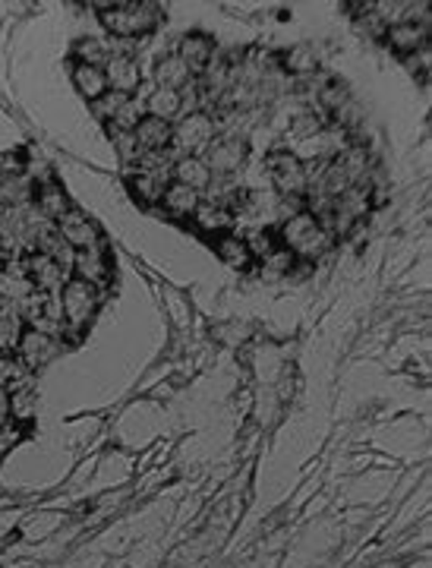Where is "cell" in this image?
I'll return each mask as SVG.
<instances>
[{
  "label": "cell",
  "mask_w": 432,
  "mask_h": 568,
  "mask_svg": "<svg viewBox=\"0 0 432 568\" xmlns=\"http://www.w3.org/2000/svg\"><path fill=\"white\" fill-rule=\"evenodd\" d=\"M243 161H246V142L237 139V136L215 139L209 146V155H205V164L211 168V174H234Z\"/></svg>",
  "instance_id": "cell-12"
},
{
  "label": "cell",
  "mask_w": 432,
  "mask_h": 568,
  "mask_svg": "<svg viewBox=\"0 0 432 568\" xmlns=\"http://www.w3.org/2000/svg\"><path fill=\"white\" fill-rule=\"evenodd\" d=\"M155 79H158V86H161V88H174V92H183V88L193 82V73H190V67L183 64L177 54H168V57L158 60Z\"/></svg>",
  "instance_id": "cell-22"
},
{
  "label": "cell",
  "mask_w": 432,
  "mask_h": 568,
  "mask_svg": "<svg viewBox=\"0 0 432 568\" xmlns=\"http://www.w3.org/2000/svg\"><path fill=\"white\" fill-rule=\"evenodd\" d=\"M73 54H77V64H88V67H105L114 57L111 45L105 38H79Z\"/></svg>",
  "instance_id": "cell-26"
},
{
  "label": "cell",
  "mask_w": 432,
  "mask_h": 568,
  "mask_svg": "<svg viewBox=\"0 0 432 568\" xmlns=\"http://www.w3.org/2000/svg\"><path fill=\"white\" fill-rule=\"evenodd\" d=\"M105 77H108V88H111V92H120V95H127V98H133L142 82V70L133 54H114L105 64Z\"/></svg>",
  "instance_id": "cell-9"
},
{
  "label": "cell",
  "mask_w": 432,
  "mask_h": 568,
  "mask_svg": "<svg viewBox=\"0 0 432 568\" xmlns=\"http://www.w3.org/2000/svg\"><path fill=\"white\" fill-rule=\"evenodd\" d=\"M215 253H218V259H221L224 265H231V269H237V272H243V269H250L252 265V256H250V250H246V241L243 237H237V234L215 237Z\"/></svg>",
  "instance_id": "cell-24"
},
{
  "label": "cell",
  "mask_w": 432,
  "mask_h": 568,
  "mask_svg": "<svg viewBox=\"0 0 432 568\" xmlns=\"http://www.w3.org/2000/svg\"><path fill=\"white\" fill-rule=\"evenodd\" d=\"M297 256H293L287 246H275V250L269 253V256L262 259V275L265 278H284V275H291L293 269H297Z\"/></svg>",
  "instance_id": "cell-28"
},
{
  "label": "cell",
  "mask_w": 432,
  "mask_h": 568,
  "mask_svg": "<svg viewBox=\"0 0 432 568\" xmlns=\"http://www.w3.org/2000/svg\"><path fill=\"white\" fill-rule=\"evenodd\" d=\"M407 67H410V70H414L420 79H427V77H429V45H427V47H420V51L410 54V57H407Z\"/></svg>",
  "instance_id": "cell-37"
},
{
  "label": "cell",
  "mask_w": 432,
  "mask_h": 568,
  "mask_svg": "<svg viewBox=\"0 0 432 568\" xmlns=\"http://www.w3.org/2000/svg\"><path fill=\"white\" fill-rule=\"evenodd\" d=\"M73 278L98 287V291L111 282V259L105 253V243L92 246V250H79L73 256Z\"/></svg>",
  "instance_id": "cell-8"
},
{
  "label": "cell",
  "mask_w": 432,
  "mask_h": 568,
  "mask_svg": "<svg viewBox=\"0 0 432 568\" xmlns=\"http://www.w3.org/2000/svg\"><path fill=\"white\" fill-rule=\"evenodd\" d=\"M386 38L388 45L395 47L401 57H410L414 51H420V47H427V38H429V26L427 23H417V19H397L386 29Z\"/></svg>",
  "instance_id": "cell-13"
},
{
  "label": "cell",
  "mask_w": 432,
  "mask_h": 568,
  "mask_svg": "<svg viewBox=\"0 0 432 568\" xmlns=\"http://www.w3.org/2000/svg\"><path fill=\"white\" fill-rule=\"evenodd\" d=\"M322 133V120L315 118V114H306V118H297L293 120V136H303V139H310V136Z\"/></svg>",
  "instance_id": "cell-35"
},
{
  "label": "cell",
  "mask_w": 432,
  "mask_h": 568,
  "mask_svg": "<svg viewBox=\"0 0 432 568\" xmlns=\"http://www.w3.org/2000/svg\"><path fill=\"white\" fill-rule=\"evenodd\" d=\"M265 170H269L272 183H275L278 196H306V164L293 152H272L265 159Z\"/></svg>",
  "instance_id": "cell-4"
},
{
  "label": "cell",
  "mask_w": 432,
  "mask_h": 568,
  "mask_svg": "<svg viewBox=\"0 0 432 568\" xmlns=\"http://www.w3.org/2000/svg\"><path fill=\"white\" fill-rule=\"evenodd\" d=\"M193 222V228L199 234L205 237H221V234H231V224H234V212L228 209V205L209 200V202H199L196 215L190 218Z\"/></svg>",
  "instance_id": "cell-14"
},
{
  "label": "cell",
  "mask_w": 432,
  "mask_h": 568,
  "mask_svg": "<svg viewBox=\"0 0 432 568\" xmlns=\"http://www.w3.org/2000/svg\"><path fill=\"white\" fill-rule=\"evenodd\" d=\"M23 439V427L19 423H10V427H0V458L6 455L16 442Z\"/></svg>",
  "instance_id": "cell-36"
},
{
  "label": "cell",
  "mask_w": 432,
  "mask_h": 568,
  "mask_svg": "<svg viewBox=\"0 0 432 568\" xmlns=\"http://www.w3.org/2000/svg\"><path fill=\"white\" fill-rule=\"evenodd\" d=\"M199 202H202V193H196V190L183 187V183H168V190H164L161 196V209L168 212L170 218H177V222H187V218L196 215Z\"/></svg>",
  "instance_id": "cell-19"
},
{
  "label": "cell",
  "mask_w": 432,
  "mask_h": 568,
  "mask_svg": "<svg viewBox=\"0 0 432 568\" xmlns=\"http://www.w3.org/2000/svg\"><path fill=\"white\" fill-rule=\"evenodd\" d=\"M6 414L13 417V423H29L32 414H36V388H32V382L26 379V376H19V379H13L10 386H6Z\"/></svg>",
  "instance_id": "cell-18"
},
{
  "label": "cell",
  "mask_w": 432,
  "mask_h": 568,
  "mask_svg": "<svg viewBox=\"0 0 432 568\" xmlns=\"http://www.w3.org/2000/svg\"><path fill=\"white\" fill-rule=\"evenodd\" d=\"M284 67L291 73H297V77H310L315 70V54L310 47H291V51L284 54Z\"/></svg>",
  "instance_id": "cell-31"
},
{
  "label": "cell",
  "mask_w": 432,
  "mask_h": 568,
  "mask_svg": "<svg viewBox=\"0 0 432 568\" xmlns=\"http://www.w3.org/2000/svg\"><path fill=\"white\" fill-rule=\"evenodd\" d=\"M54 228H57V234L64 237V241L70 243L77 253L79 250H92V246L105 243V237H101L98 224H95L88 215H82L79 209H70L64 218H60L57 224H54Z\"/></svg>",
  "instance_id": "cell-7"
},
{
  "label": "cell",
  "mask_w": 432,
  "mask_h": 568,
  "mask_svg": "<svg viewBox=\"0 0 432 568\" xmlns=\"http://www.w3.org/2000/svg\"><path fill=\"white\" fill-rule=\"evenodd\" d=\"M111 136H114V146H118L120 159H127V161L139 159V146H136L133 133H120V129H111Z\"/></svg>",
  "instance_id": "cell-34"
},
{
  "label": "cell",
  "mask_w": 432,
  "mask_h": 568,
  "mask_svg": "<svg viewBox=\"0 0 432 568\" xmlns=\"http://www.w3.org/2000/svg\"><path fill=\"white\" fill-rule=\"evenodd\" d=\"M133 139H136V146H139V152H161V149H170L174 123L142 114V120L136 123V129H133Z\"/></svg>",
  "instance_id": "cell-15"
},
{
  "label": "cell",
  "mask_w": 432,
  "mask_h": 568,
  "mask_svg": "<svg viewBox=\"0 0 432 568\" xmlns=\"http://www.w3.org/2000/svg\"><path fill=\"white\" fill-rule=\"evenodd\" d=\"M101 10V26L111 32L114 38H142L161 23V6L142 4V0H129V4H105Z\"/></svg>",
  "instance_id": "cell-1"
},
{
  "label": "cell",
  "mask_w": 432,
  "mask_h": 568,
  "mask_svg": "<svg viewBox=\"0 0 432 568\" xmlns=\"http://www.w3.org/2000/svg\"><path fill=\"white\" fill-rule=\"evenodd\" d=\"M60 354V338L47 332H36V328H26L23 338L16 345V357L23 369H38L45 364H51Z\"/></svg>",
  "instance_id": "cell-6"
},
{
  "label": "cell",
  "mask_w": 432,
  "mask_h": 568,
  "mask_svg": "<svg viewBox=\"0 0 432 568\" xmlns=\"http://www.w3.org/2000/svg\"><path fill=\"white\" fill-rule=\"evenodd\" d=\"M23 265H26V278H29L36 291H54V287L67 284V275H64L67 269L60 263H54L51 256H45V253L32 250L29 256L23 259Z\"/></svg>",
  "instance_id": "cell-10"
},
{
  "label": "cell",
  "mask_w": 432,
  "mask_h": 568,
  "mask_svg": "<svg viewBox=\"0 0 432 568\" xmlns=\"http://www.w3.org/2000/svg\"><path fill=\"white\" fill-rule=\"evenodd\" d=\"M73 86H77V92H79V95H86L88 101H98L101 95L108 92L105 67L77 64V67H73Z\"/></svg>",
  "instance_id": "cell-23"
},
{
  "label": "cell",
  "mask_w": 432,
  "mask_h": 568,
  "mask_svg": "<svg viewBox=\"0 0 432 568\" xmlns=\"http://www.w3.org/2000/svg\"><path fill=\"white\" fill-rule=\"evenodd\" d=\"M334 164L341 168V174L347 177V183L351 187H356V183L366 177V170H369V152L363 146H347V149H341L338 155L332 159Z\"/></svg>",
  "instance_id": "cell-25"
},
{
  "label": "cell",
  "mask_w": 432,
  "mask_h": 568,
  "mask_svg": "<svg viewBox=\"0 0 432 568\" xmlns=\"http://www.w3.org/2000/svg\"><path fill=\"white\" fill-rule=\"evenodd\" d=\"M319 98H322V105H325L328 111L338 114L341 108L351 101V92H347L345 82H325V86H322V92H319Z\"/></svg>",
  "instance_id": "cell-32"
},
{
  "label": "cell",
  "mask_w": 432,
  "mask_h": 568,
  "mask_svg": "<svg viewBox=\"0 0 432 568\" xmlns=\"http://www.w3.org/2000/svg\"><path fill=\"white\" fill-rule=\"evenodd\" d=\"M129 101H133V98H127V95L111 92V88H108V92L101 95L98 101H92V114L98 120H105V123H114V120H118V114L129 105Z\"/></svg>",
  "instance_id": "cell-30"
},
{
  "label": "cell",
  "mask_w": 432,
  "mask_h": 568,
  "mask_svg": "<svg viewBox=\"0 0 432 568\" xmlns=\"http://www.w3.org/2000/svg\"><path fill=\"white\" fill-rule=\"evenodd\" d=\"M98 300H101L98 287L79 282V278H67V284L60 287V316H64L70 338H79L88 328L95 313H98Z\"/></svg>",
  "instance_id": "cell-3"
},
{
  "label": "cell",
  "mask_w": 432,
  "mask_h": 568,
  "mask_svg": "<svg viewBox=\"0 0 432 568\" xmlns=\"http://www.w3.org/2000/svg\"><path fill=\"white\" fill-rule=\"evenodd\" d=\"M215 120L209 111H196V114H183L174 127V139L170 146H177L183 155H202V149H209L215 142Z\"/></svg>",
  "instance_id": "cell-5"
},
{
  "label": "cell",
  "mask_w": 432,
  "mask_h": 568,
  "mask_svg": "<svg viewBox=\"0 0 432 568\" xmlns=\"http://www.w3.org/2000/svg\"><path fill=\"white\" fill-rule=\"evenodd\" d=\"M243 241H246V250H250L252 263H262V259L278 246V234L272 228H256V231H250Z\"/></svg>",
  "instance_id": "cell-29"
},
{
  "label": "cell",
  "mask_w": 432,
  "mask_h": 568,
  "mask_svg": "<svg viewBox=\"0 0 432 568\" xmlns=\"http://www.w3.org/2000/svg\"><path fill=\"white\" fill-rule=\"evenodd\" d=\"M168 183H170V177L136 170V174L129 177V193H133V200L139 205L152 209V205H161V196H164V190H168Z\"/></svg>",
  "instance_id": "cell-20"
},
{
  "label": "cell",
  "mask_w": 432,
  "mask_h": 568,
  "mask_svg": "<svg viewBox=\"0 0 432 568\" xmlns=\"http://www.w3.org/2000/svg\"><path fill=\"white\" fill-rule=\"evenodd\" d=\"M146 114L149 118H158V120H180L183 118V98L180 92H174V88H152L146 98Z\"/></svg>",
  "instance_id": "cell-21"
},
{
  "label": "cell",
  "mask_w": 432,
  "mask_h": 568,
  "mask_svg": "<svg viewBox=\"0 0 432 568\" xmlns=\"http://www.w3.org/2000/svg\"><path fill=\"white\" fill-rule=\"evenodd\" d=\"M174 183H183V187L196 190V193H202V190L211 187V181H215V174H211V168L205 164L202 155H180V159L174 161Z\"/></svg>",
  "instance_id": "cell-16"
},
{
  "label": "cell",
  "mask_w": 432,
  "mask_h": 568,
  "mask_svg": "<svg viewBox=\"0 0 432 568\" xmlns=\"http://www.w3.org/2000/svg\"><path fill=\"white\" fill-rule=\"evenodd\" d=\"M177 57L183 60V64L190 67V73H205V67L211 64V57H215V45H211L209 36H202V32H190V36L180 38V45H177Z\"/></svg>",
  "instance_id": "cell-17"
},
{
  "label": "cell",
  "mask_w": 432,
  "mask_h": 568,
  "mask_svg": "<svg viewBox=\"0 0 432 568\" xmlns=\"http://www.w3.org/2000/svg\"><path fill=\"white\" fill-rule=\"evenodd\" d=\"M32 202H36V209L41 212V218L51 224H57L60 218L67 215V212L73 209L70 205V196H67V190L60 187L57 181H38L36 183V193H32Z\"/></svg>",
  "instance_id": "cell-11"
},
{
  "label": "cell",
  "mask_w": 432,
  "mask_h": 568,
  "mask_svg": "<svg viewBox=\"0 0 432 568\" xmlns=\"http://www.w3.org/2000/svg\"><path fill=\"white\" fill-rule=\"evenodd\" d=\"M26 332L23 316L16 313H0V357H13L16 354V345Z\"/></svg>",
  "instance_id": "cell-27"
},
{
  "label": "cell",
  "mask_w": 432,
  "mask_h": 568,
  "mask_svg": "<svg viewBox=\"0 0 432 568\" xmlns=\"http://www.w3.org/2000/svg\"><path fill=\"white\" fill-rule=\"evenodd\" d=\"M278 241H281V246H287V250L297 256V263H313V259H319L322 253L332 246V234H328L310 212L303 209L281 224Z\"/></svg>",
  "instance_id": "cell-2"
},
{
  "label": "cell",
  "mask_w": 432,
  "mask_h": 568,
  "mask_svg": "<svg viewBox=\"0 0 432 568\" xmlns=\"http://www.w3.org/2000/svg\"><path fill=\"white\" fill-rule=\"evenodd\" d=\"M26 174V155L23 152H0V181H13V177Z\"/></svg>",
  "instance_id": "cell-33"
}]
</instances>
